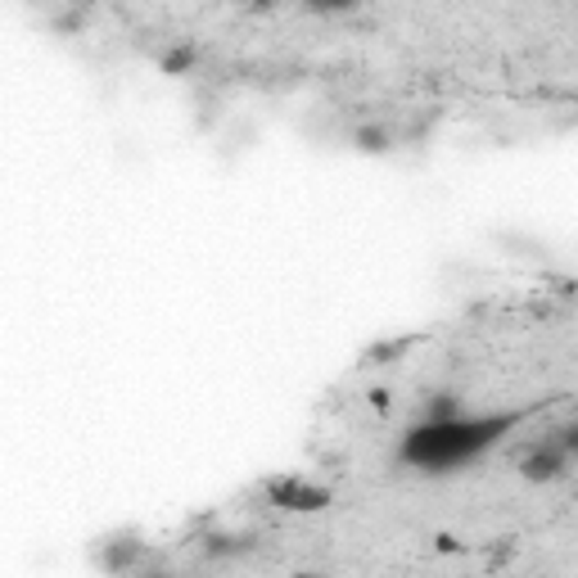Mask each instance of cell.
Segmentation results:
<instances>
[{"mask_svg": "<svg viewBox=\"0 0 578 578\" xmlns=\"http://www.w3.org/2000/svg\"><path fill=\"white\" fill-rule=\"evenodd\" d=\"M298 578H326V574H298Z\"/></svg>", "mask_w": 578, "mask_h": 578, "instance_id": "11", "label": "cell"}, {"mask_svg": "<svg viewBox=\"0 0 578 578\" xmlns=\"http://www.w3.org/2000/svg\"><path fill=\"white\" fill-rule=\"evenodd\" d=\"M461 416V398L452 389H434L426 403H420V426H443V420Z\"/></svg>", "mask_w": 578, "mask_h": 578, "instance_id": "5", "label": "cell"}, {"mask_svg": "<svg viewBox=\"0 0 578 578\" xmlns=\"http://www.w3.org/2000/svg\"><path fill=\"white\" fill-rule=\"evenodd\" d=\"M569 461H574V456H565V452L552 447L547 439H537V443H529L524 456H520V479H524V484H556V479L569 475Z\"/></svg>", "mask_w": 578, "mask_h": 578, "instance_id": "3", "label": "cell"}, {"mask_svg": "<svg viewBox=\"0 0 578 578\" xmlns=\"http://www.w3.org/2000/svg\"><path fill=\"white\" fill-rule=\"evenodd\" d=\"M249 547H253V537H249V533H208V537H204V556H213V560L245 556Z\"/></svg>", "mask_w": 578, "mask_h": 578, "instance_id": "6", "label": "cell"}, {"mask_svg": "<svg viewBox=\"0 0 578 578\" xmlns=\"http://www.w3.org/2000/svg\"><path fill=\"white\" fill-rule=\"evenodd\" d=\"M267 497H272V507L298 511V515H313V511H326L330 507V488H317V484H307L298 475L267 479Z\"/></svg>", "mask_w": 578, "mask_h": 578, "instance_id": "2", "label": "cell"}, {"mask_svg": "<svg viewBox=\"0 0 578 578\" xmlns=\"http://www.w3.org/2000/svg\"><path fill=\"white\" fill-rule=\"evenodd\" d=\"M132 574H136V578H177V574H172L163 560H140Z\"/></svg>", "mask_w": 578, "mask_h": 578, "instance_id": "10", "label": "cell"}, {"mask_svg": "<svg viewBox=\"0 0 578 578\" xmlns=\"http://www.w3.org/2000/svg\"><path fill=\"white\" fill-rule=\"evenodd\" d=\"M353 145H358L362 154H389L398 140H394L389 127H358V132H353Z\"/></svg>", "mask_w": 578, "mask_h": 578, "instance_id": "7", "label": "cell"}, {"mask_svg": "<svg viewBox=\"0 0 578 578\" xmlns=\"http://www.w3.org/2000/svg\"><path fill=\"white\" fill-rule=\"evenodd\" d=\"M515 426H520L515 411H497V416H466L461 411L456 420H443V426H420L416 420V430L403 439L398 456L426 475H447L456 466H466V461H479Z\"/></svg>", "mask_w": 578, "mask_h": 578, "instance_id": "1", "label": "cell"}, {"mask_svg": "<svg viewBox=\"0 0 578 578\" xmlns=\"http://www.w3.org/2000/svg\"><path fill=\"white\" fill-rule=\"evenodd\" d=\"M159 64H163V72L181 77V72H190V68L200 64V50H195V46H172V50L159 55Z\"/></svg>", "mask_w": 578, "mask_h": 578, "instance_id": "8", "label": "cell"}, {"mask_svg": "<svg viewBox=\"0 0 578 578\" xmlns=\"http://www.w3.org/2000/svg\"><path fill=\"white\" fill-rule=\"evenodd\" d=\"M543 439H547L552 447H560L565 456H578V426H574V420H560V426H552Z\"/></svg>", "mask_w": 578, "mask_h": 578, "instance_id": "9", "label": "cell"}, {"mask_svg": "<svg viewBox=\"0 0 578 578\" xmlns=\"http://www.w3.org/2000/svg\"><path fill=\"white\" fill-rule=\"evenodd\" d=\"M140 560H145V543L136 533H113V537L100 543V565L109 574H132Z\"/></svg>", "mask_w": 578, "mask_h": 578, "instance_id": "4", "label": "cell"}]
</instances>
